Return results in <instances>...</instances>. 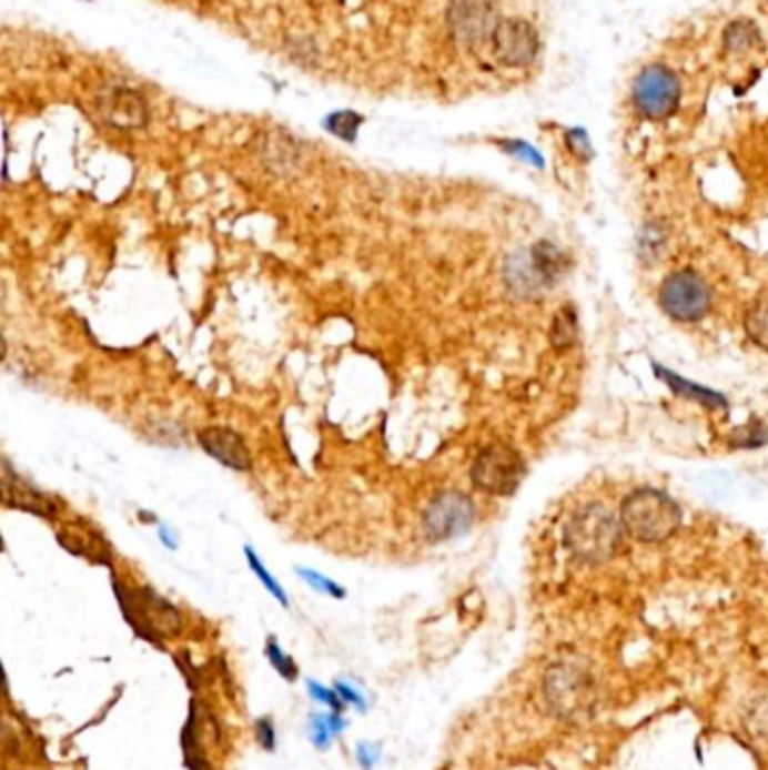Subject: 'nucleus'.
Wrapping results in <instances>:
<instances>
[{"label": "nucleus", "mask_w": 768, "mask_h": 770, "mask_svg": "<svg viewBox=\"0 0 768 770\" xmlns=\"http://www.w3.org/2000/svg\"><path fill=\"white\" fill-rule=\"evenodd\" d=\"M161 541H165V544H168V548H172V550L176 548V544H174V538H172V536L168 534V529H165V527H161Z\"/></svg>", "instance_id": "bb28decb"}, {"label": "nucleus", "mask_w": 768, "mask_h": 770, "mask_svg": "<svg viewBox=\"0 0 768 770\" xmlns=\"http://www.w3.org/2000/svg\"><path fill=\"white\" fill-rule=\"evenodd\" d=\"M744 330L757 347L768 352V295L752 302L744 321Z\"/></svg>", "instance_id": "2eb2a0df"}, {"label": "nucleus", "mask_w": 768, "mask_h": 770, "mask_svg": "<svg viewBox=\"0 0 768 770\" xmlns=\"http://www.w3.org/2000/svg\"><path fill=\"white\" fill-rule=\"evenodd\" d=\"M492 43L494 54L505 65H527L534 61L536 52H539V37H536V30L523 19L501 21L492 37Z\"/></svg>", "instance_id": "9d476101"}, {"label": "nucleus", "mask_w": 768, "mask_h": 770, "mask_svg": "<svg viewBox=\"0 0 768 770\" xmlns=\"http://www.w3.org/2000/svg\"><path fill=\"white\" fill-rule=\"evenodd\" d=\"M476 520V505L463 492H439L431 498L422 516V527L428 541H451L472 529Z\"/></svg>", "instance_id": "0eeeda50"}, {"label": "nucleus", "mask_w": 768, "mask_h": 770, "mask_svg": "<svg viewBox=\"0 0 768 770\" xmlns=\"http://www.w3.org/2000/svg\"><path fill=\"white\" fill-rule=\"evenodd\" d=\"M577 314L573 306H562L557 312L555 321H553V330H550V341L557 349H566L575 343L577 338Z\"/></svg>", "instance_id": "dca6fc26"}, {"label": "nucleus", "mask_w": 768, "mask_h": 770, "mask_svg": "<svg viewBox=\"0 0 768 770\" xmlns=\"http://www.w3.org/2000/svg\"><path fill=\"white\" fill-rule=\"evenodd\" d=\"M199 444L203 450L221 462L223 467L235 472H251L253 469V455L249 444L240 433L225 426H208L199 430Z\"/></svg>", "instance_id": "9b49d317"}, {"label": "nucleus", "mask_w": 768, "mask_h": 770, "mask_svg": "<svg viewBox=\"0 0 768 770\" xmlns=\"http://www.w3.org/2000/svg\"><path fill=\"white\" fill-rule=\"evenodd\" d=\"M297 575H300L306 584H310L312 588H316L319 592H325V595L336 597V599H343V597H345V590H343L336 581H332V579H327V577H323V575H319V573H314V570L297 568Z\"/></svg>", "instance_id": "6ab92c4d"}, {"label": "nucleus", "mask_w": 768, "mask_h": 770, "mask_svg": "<svg viewBox=\"0 0 768 770\" xmlns=\"http://www.w3.org/2000/svg\"><path fill=\"white\" fill-rule=\"evenodd\" d=\"M255 730H257V739H260L262 748L269 750V752L275 750V728H273L271 719H260L255 723Z\"/></svg>", "instance_id": "393cba45"}, {"label": "nucleus", "mask_w": 768, "mask_h": 770, "mask_svg": "<svg viewBox=\"0 0 768 770\" xmlns=\"http://www.w3.org/2000/svg\"><path fill=\"white\" fill-rule=\"evenodd\" d=\"M356 757H358V763H361L365 770H372L374 763L378 761V750H376L374 743L363 741V743L356 746Z\"/></svg>", "instance_id": "a878e982"}, {"label": "nucleus", "mask_w": 768, "mask_h": 770, "mask_svg": "<svg viewBox=\"0 0 768 770\" xmlns=\"http://www.w3.org/2000/svg\"><path fill=\"white\" fill-rule=\"evenodd\" d=\"M634 104L636 109L651 120H663L671 115L678 107L680 84L678 77L665 65L645 68L634 82Z\"/></svg>", "instance_id": "6e6552de"}, {"label": "nucleus", "mask_w": 768, "mask_h": 770, "mask_svg": "<svg viewBox=\"0 0 768 770\" xmlns=\"http://www.w3.org/2000/svg\"><path fill=\"white\" fill-rule=\"evenodd\" d=\"M566 546L577 559L602 564L623 546V525L604 505L590 503L566 523Z\"/></svg>", "instance_id": "f257e3e1"}, {"label": "nucleus", "mask_w": 768, "mask_h": 770, "mask_svg": "<svg viewBox=\"0 0 768 770\" xmlns=\"http://www.w3.org/2000/svg\"><path fill=\"white\" fill-rule=\"evenodd\" d=\"M334 739V730L330 723L327 715H314L312 717V741L319 750H327L332 746Z\"/></svg>", "instance_id": "412c9836"}, {"label": "nucleus", "mask_w": 768, "mask_h": 770, "mask_svg": "<svg viewBox=\"0 0 768 770\" xmlns=\"http://www.w3.org/2000/svg\"><path fill=\"white\" fill-rule=\"evenodd\" d=\"M568 269V257L550 242H539L527 251H518L505 262V284L518 297L536 295L553 286Z\"/></svg>", "instance_id": "7ed1b4c3"}, {"label": "nucleus", "mask_w": 768, "mask_h": 770, "mask_svg": "<svg viewBox=\"0 0 768 770\" xmlns=\"http://www.w3.org/2000/svg\"><path fill=\"white\" fill-rule=\"evenodd\" d=\"M623 527L643 544H660L676 534L683 514L674 498L658 489H638L620 507Z\"/></svg>", "instance_id": "f03ea898"}, {"label": "nucleus", "mask_w": 768, "mask_h": 770, "mask_svg": "<svg viewBox=\"0 0 768 770\" xmlns=\"http://www.w3.org/2000/svg\"><path fill=\"white\" fill-rule=\"evenodd\" d=\"M658 302L663 312L678 323H697L708 316L713 293L704 277L693 271H676L660 284Z\"/></svg>", "instance_id": "423d86ee"}, {"label": "nucleus", "mask_w": 768, "mask_h": 770, "mask_svg": "<svg viewBox=\"0 0 768 770\" xmlns=\"http://www.w3.org/2000/svg\"><path fill=\"white\" fill-rule=\"evenodd\" d=\"M334 689L338 691V697H341V701H343L345 706L350 703V706H354V708H358V710H363V712L367 710V708H365V701H363V697L358 695V691H356V689H354V687H352L350 682H345V680H338Z\"/></svg>", "instance_id": "b1692460"}, {"label": "nucleus", "mask_w": 768, "mask_h": 770, "mask_svg": "<svg viewBox=\"0 0 768 770\" xmlns=\"http://www.w3.org/2000/svg\"><path fill=\"white\" fill-rule=\"evenodd\" d=\"M115 592L124 618L144 638L153 640L156 636L179 634L181 612L151 588H122V584L115 581Z\"/></svg>", "instance_id": "20e7f679"}, {"label": "nucleus", "mask_w": 768, "mask_h": 770, "mask_svg": "<svg viewBox=\"0 0 768 770\" xmlns=\"http://www.w3.org/2000/svg\"><path fill=\"white\" fill-rule=\"evenodd\" d=\"M246 559H249V566H251V570L257 575V579L264 584V588L282 604V606H289V599H286V595H284V590H282V586L275 581V577L273 575H269V570L262 566V561L257 559V555L251 550V548H246Z\"/></svg>", "instance_id": "f3484780"}, {"label": "nucleus", "mask_w": 768, "mask_h": 770, "mask_svg": "<svg viewBox=\"0 0 768 770\" xmlns=\"http://www.w3.org/2000/svg\"><path fill=\"white\" fill-rule=\"evenodd\" d=\"M266 658L271 660V665L277 669V673L282 678H286V680H295L297 678V667H295L293 658L286 656L273 638L266 642Z\"/></svg>", "instance_id": "a211bd4d"}, {"label": "nucleus", "mask_w": 768, "mask_h": 770, "mask_svg": "<svg viewBox=\"0 0 768 770\" xmlns=\"http://www.w3.org/2000/svg\"><path fill=\"white\" fill-rule=\"evenodd\" d=\"M757 34L752 32V28L748 23H735L728 32V43L735 48V50H744V48H750L752 39Z\"/></svg>", "instance_id": "5701e85b"}, {"label": "nucleus", "mask_w": 768, "mask_h": 770, "mask_svg": "<svg viewBox=\"0 0 768 770\" xmlns=\"http://www.w3.org/2000/svg\"><path fill=\"white\" fill-rule=\"evenodd\" d=\"M523 476L525 462L521 453L505 442L485 446L472 465V483L492 496H512Z\"/></svg>", "instance_id": "39448f33"}, {"label": "nucleus", "mask_w": 768, "mask_h": 770, "mask_svg": "<svg viewBox=\"0 0 768 770\" xmlns=\"http://www.w3.org/2000/svg\"><path fill=\"white\" fill-rule=\"evenodd\" d=\"M654 367H656V376H660L676 395L687 397V399H695L697 404H704L708 408H726L728 406L726 399L719 393L701 388V385H697V383H689V381L676 376L674 372H669V369H665L660 365H654Z\"/></svg>", "instance_id": "4468645a"}, {"label": "nucleus", "mask_w": 768, "mask_h": 770, "mask_svg": "<svg viewBox=\"0 0 768 770\" xmlns=\"http://www.w3.org/2000/svg\"><path fill=\"white\" fill-rule=\"evenodd\" d=\"M768 442V430H764L759 424H750V426H744V428H737L732 433V446H748V448H755V446H761Z\"/></svg>", "instance_id": "aec40b11"}, {"label": "nucleus", "mask_w": 768, "mask_h": 770, "mask_svg": "<svg viewBox=\"0 0 768 770\" xmlns=\"http://www.w3.org/2000/svg\"><path fill=\"white\" fill-rule=\"evenodd\" d=\"M566 678L568 685H564V680L559 676L553 673V678L548 680V695L553 699L555 706H564L570 715L575 710L586 708V699H588V680L584 673L579 671H564L562 673Z\"/></svg>", "instance_id": "ddd939ff"}, {"label": "nucleus", "mask_w": 768, "mask_h": 770, "mask_svg": "<svg viewBox=\"0 0 768 770\" xmlns=\"http://www.w3.org/2000/svg\"><path fill=\"white\" fill-rule=\"evenodd\" d=\"M306 685H310L312 697H314L319 703H327L334 712H341V710L345 708V703L341 701V697H338V691H336V689H327V687H323V685L316 682V680H310Z\"/></svg>", "instance_id": "4be33fe9"}, {"label": "nucleus", "mask_w": 768, "mask_h": 770, "mask_svg": "<svg viewBox=\"0 0 768 770\" xmlns=\"http://www.w3.org/2000/svg\"><path fill=\"white\" fill-rule=\"evenodd\" d=\"M3 503L14 509H23L28 514L39 516H57V500L34 489L30 483H26L21 476L12 474L10 462H3Z\"/></svg>", "instance_id": "f8f14e48"}, {"label": "nucleus", "mask_w": 768, "mask_h": 770, "mask_svg": "<svg viewBox=\"0 0 768 770\" xmlns=\"http://www.w3.org/2000/svg\"><path fill=\"white\" fill-rule=\"evenodd\" d=\"M496 12L489 0H453L448 8V26L453 34L465 43H483L494 37L498 28Z\"/></svg>", "instance_id": "1a4fd4ad"}]
</instances>
